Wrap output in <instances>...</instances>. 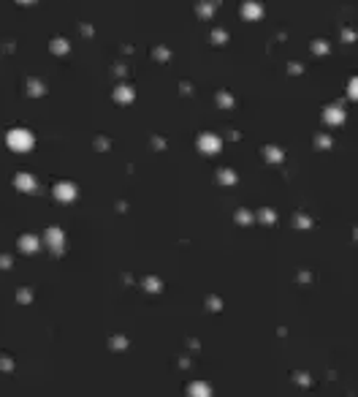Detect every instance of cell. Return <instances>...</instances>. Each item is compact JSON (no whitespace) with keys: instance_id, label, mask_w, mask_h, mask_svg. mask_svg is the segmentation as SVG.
Returning <instances> with one entry per match:
<instances>
[{"instance_id":"1","label":"cell","mask_w":358,"mask_h":397,"mask_svg":"<svg viewBox=\"0 0 358 397\" xmlns=\"http://www.w3.org/2000/svg\"><path fill=\"white\" fill-rule=\"evenodd\" d=\"M11 142H14V145H33V139L25 136V134H11Z\"/></svg>"},{"instance_id":"2","label":"cell","mask_w":358,"mask_h":397,"mask_svg":"<svg viewBox=\"0 0 358 397\" xmlns=\"http://www.w3.org/2000/svg\"><path fill=\"white\" fill-rule=\"evenodd\" d=\"M244 14H250V16H258V8H255V5H244Z\"/></svg>"},{"instance_id":"3","label":"cell","mask_w":358,"mask_h":397,"mask_svg":"<svg viewBox=\"0 0 358 397\" xmlns=\"http://www.w3.org/2000/svg\"><path fill=\"white\" fill-rule=\"evenodd\" d=\"M22 3H27V0H22Z\"/></svg>"}]
</instances>
